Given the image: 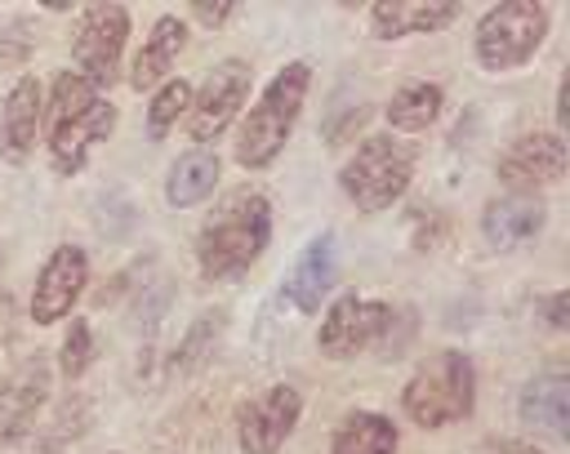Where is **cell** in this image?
<instances>
[{
  "label": "cell",
  "instance_id": "10",
  "mask_svg": "<svg viewBox=\"0 0 570 454\" xmlns=\"http://www.w3.org/2000/svg\"><path fill=\"white\" fill-rule=\"evenodd\" d=\"M298 414H303V396L289 387V383H272L258 401H249V409L240 414V427H236V450L240 454H276L289 432L298 427Z\"/></svg>",
  "mask_w": 570,
  "mask_h": 454
},
{
  "label": "cell",
  "instance_id": "22",
  "mask_svg": "<svg viewBox=\"0 0 570 454\" xmlns=\"http://www.w3.org/2000/svg\"><path fill=\"white\" fill-rule=\"evenodd\" d=\"M441 102H445L441 85H432V80H410V85H401V89L392 93V102H387V125L401 129V134H419V129H428V125L441 116Z\"/></svg>",
  "mask_w": 570,
  "mask_h": 454
},
{
  "label": "cell",
  "instance_id": "12",
  "mask_svg": "<svg viewBox=\"0 0 570 454\" xmlns=\"http://www.w3.org/2000/svg\"><path fill=\"white\" fill-rule=\"evenodd\" d=\"M566 138L561 134H521L503 156H499V178L512 187V191H534V187H548L566 174Z\"/></svg>",
  "mask_w": 570,
  "mask_h": 454
},
{
  "label": "cell",
  "instance_id": "18",
  "mask_svg": "<svg viewBox=\"0 0 570 454\" xmlns=\"http://www.w3.org/2000/svg\"><path fill=\"white\" fill-rule=\"evenodd\" d=\"M183 45H187V22H183V18H174V13L156 18V27H151L147 45H142V49H138V58H134L129 85H134V89H151L156 80H165V76H169V67L178 62Z\"/></svg>",
  "mask_w": 570,
  "mask_h": 454
},
{
  "label": "cell",
  "instance_id": "21",
  "mask_svg": "<svg viewBox=\"0 0 570 454\" xmlns=\"http://www.w3.org/2000/svg\"><path fill=\"white\" fill-rule=\"evenodd\" d=\"M401 432L392 418L374 414V409H352L330 441V454H396Z\"/></svg>",
  "mask_w": 570,
  "mask_h": 454
},
{
  "label": "cell",
  "instance_id": "14",
  "mask_svg": "<svg viewBox=\"0 0 570 454\" xmlns=\"http://www.w3.org/2000/svg\"><path fill=\"white\" fill-rule=\"evenodd\" d=\"M548 223V205L534 191H508L481 209V231L494 249H521Z\"/></svg>",
  "mask_w": 570,
  "mask_h": 454
},
{
  "label": "cell",
  "instance_id": "5",
  "mask_svg": "<svg viewBox=\"0 0 570 454\" xmlns=\"http://www.w3.org/2000/svg\"><path fill=\"white\" fill-rule=\"evenodd\" d=\"M410 178H414V151L401 138H365L338 169L343 196L365 214L401 200Z\"/></svg>",
  "mask_w": 570,
  "mask_h": 454
},
{
  "label": "cell",
  "instance_id": "20",
  "mask_svg": "<svg viewBox=\"0 0 570 454\" xmlns=\"http://www.w3.org/2000/svg\"><path fill=\"white\" fill-rule=\"evenodd\" d=\"M459 18V4H410V0H392V4H374L370 9V27L379 40H396L410 31H441Z\"/></svg>",
  "mask_w": 570,
  "mask_h": 454
},
{
  "label": "cell",
  "instance_id": "2",
  "mask_svg": "<svg viewBox=\"0 0 570 454\" xmlns=\"http://www.w3.org/2000/svg\"><path fill=\"white\" fill-rule=\"evenodd\" d=\"M116 129V107L80 76L62 71L49 89V160L58 174H76L89 151L111 138Z\"/></svg>",
  "mask_w": 570,
  "mask_h": 454
},
{
  "label": "cell",
  "instance_id": "8",
  "mask_svg": "<svg viewBox=\"0 0 570 454\" xmlns=\"http://www.w3.org/2000/svg\"><path fill=\"white\" fill-rule=\"evenodd\" d=\"M249 80H254L249 62H240V58H223V62L200 80V89H191L187 138H191L196 147H205L209 138H218V134L236 120L240 102L249 98Z\"/></svg>",
  "mask_w": 570,
  "mask_h": 454
},
{
  "label": "cell",
  "instance_id": "26",
  "mask_svg": "<svg viewBox=\"0 0 570 454\" xmlns=\"http://www.w3.org/2000/svg\"><path fill=\"white\" fill-rule=\"evenodd\" d=\"M191 13H196L200 22H209V27H218V22H227V18L236 13V4H227V0H218V4H205V0H200V4H191Z\"/></svg>",
  "mask_w": 570,
  "mask_h": 454
},
{
  "label": "cell",
  "instance_id": "13",
  "mask_svg": "<svg viewBox=\"0 0 570 454\" xmlns=\"http://www.w3.org/2000/svg\"><path fill=\"white\" fill-rule=\"evenodd\" d=\"M49 396V361L31 356L22 365L9 369V378L0 383V441H18L31 432L40 405Z\"/></svg>",
  "mask_w": 570,
  "mask_h": 454
},
{
  "label": "cell",
  "instance_id": "11",
  "mask_svg": "<svg viewBox=\"0 0 570 454\" xmlns=\"http://www.w3.org/2000/svg\"><path fill=\"white\" fill-rule=\"evenodd\" d=\"M89 280V258L80 245H58L40 272H36V289H31V320L36 325H53L71 312V303L80 298Z\"/></svg>",
  "mask_w": 570,
  "mask_h": 454
},
{
  "label": "cell",
  "instance_id": "4",
  "mask_svg": "<svg viewBox=\"0 0 570 454\" xmlns=\"http://www.w3.org/2000/svg\"><path fill=\"white\" fill-rule=\"evenodd\" d=\"M401 405L419 427H445V423L468 418L472 405H476V369H472V361L463 352L428 356L410 374V383L401 392Z\"/></svg>",
  "mask_w": 570,
  "mask_h": 454
},
{
  "label": "cell",
  "instance_id": "15",
  "mask_svg": "<svg viewBox=\"0 0 570 454\" xmlns=\"http://www.w3.org/2000/svg\"><path fill=\"white\" fill-rule=\"evenodd\" d=\"M40 120H45L40 80L18 76L9 85V98H4V111H0V156L4 160H27L31 147H36V134H40Z\"/></svg>",
  "mask_w": 570,
  "mask_h": 454
},
{
  "label": "cell",
  "instance_id": "23",
  "mask_svg": "<svg viewBox=\"0 0 570 454\" xmlns=\"http://www.w3.org/2000/svg\"><path fill=\"white\" fill-rule=\"evenodd\" d=\"M191 107V85L178 76V80H165L160 89H156V98L147 102V134L151 138H165V129L183 116Z\"/></svg>",
  "mask_w": 570,
  "mask_h": 454
},
{
  "label": "cell",
  "instance_id": "17",
  "mask_svg": "<svg viewBox=\"0 0 570 454\" xmlns=\"http://www.w3.org/2000/svg\"><path fill=\"white\" fill-rule=\"evenodd\" d=\"M521 423L534 432H548L552 441H570V378L566 374H539L517 396Z\"/></svg>",
  "mask_w": 570,
  "mask_h": 454
},
{
  "label": "cell",
  "instance_id": "7",
  "mask_svg": "<svg viewBox=\"0 0 570 454\" xmlns=\"http://www.w3.org/2000/svg\"><path fill=\"white\" fill-rule=\"evenodd\" d=\"M125 40H129V9L125 4H85L76 18V31H71L76 71L94 89L111 85L120 53H125Z\"/></svg>",
  "mask_w": 570,
  "mask_h": 454
},
{
  "label": "cell",
  "instance_id": "27",
  "mask_svg": "<svg viewBox=\"0 0 570 454\" xmlns=\"http://www.w3.org/2000/svg\"><path fill=\"white\" fill-rule=\"evenodd\" d=\"M494 454H543V450H534V445H521V441H512V445H499Z\"/></svg>",
  "mask_w": 570,
  "mask_h": 454
},
{
  "label": "cell",
  "instance_id": "16",
  "mask_svg": "<svg viewBox=\"0 0 570 454\" xmlns=\"http://www.w3.org/2000/svg\"><path fill=\"white\" fill-rule=\"evenodd\" d=\"M334 276H338L334 236H330V231H325V236H312V240L298 249V258H294V267H289V276H285V298H289L298 312H316L321 298L330 294Z\"/></svg>",
  "mask_w": 570,
  "mask_h": 454
},
{
  "label": "cell",
  "instance_id": "24",
  "mask_svg": "<svg viewBox=\"0 0 570 454\" xmlns=\"http://www.w3.org/2000/svg\"><path fill=\"white\" fill-rule=\"evenodd\" d=\"M89 361H94V334H89V320L76 316L71 329H67V338H62V374L67 378H80L89 369Z\"/></svg>",
  "mask_w": 570,
  "mask_h": 454
},
{
  "label": "cell",
  "instance_id": "3",
  "mask_svg": "<svg viewBox=\"0 0 570 454\" xmlns=\"http://www.w3.org/2000/svg\"><path fill=\"white\" fill-rule=\"evenodd\" d=\"M307 85H312V67H307L303 58L285 62V67L267 80L263 98H258V102L245 111V120H240L236 160H240L245 169H267V165L281 156V147H285V138L294 134V120H298V111H303Z\"/></svg>",
  "mask_w": 570,
  "mask_h": 454
},
{
  "label": "cell",
  "instance_id": "19",
  "mask_svg": "<svg viewBox=\"0 0 570 454\" xmlns=\"http://www.w3.org/2000/svg\"><path fill=\"white\" fill-rule=\"evenodd\" d=\"M218 151L209 147H191L183 151L174 165H169V178H165V200L174 209H187V205H200L205 196H214L218 187Z\"/></svg>",
  "mask_w": 570,
  "mask_h": 454
},
{
  "label": "cell",
  "instance_id": "9",
  "mask_svg": "<svg viewBox=\"0 0 570 454\" xmlns=\"http://www.w3.org/2000/svg\"><path fill=\"white\" fill-rule=\"evenodd\" d=\"M392 307L387 303H374V298H361V294H343L330 303L325 320H321V334H316V347L330 356V361H347L365 347H374L387 329H392Z\"/></svg>",
  "mask_w": 570,
  "mask_h": 454
},
{
  "label": "cell",
  "instance_id": "6",
  "mask_svg": "<svg viewBox=\"0 0 570 454\" xmlns=\"http://www.w3.org/2000/svg\"><path fill=\"white\" fill-rule=\"evenodd\" d=\"M548 36V4L534 0H503L485 9L476 22V58L485 71H512L534 58Z\"/></svg>",
  "mask_w": 570,
  "mask_h": 454
},
{
  "label": "cell",
  "instance_id": "1",
  "mask_svg": "<svg viewBox=\"0 0 570 454\" xmlns=\"http://www.w3.org/2000/svg\"><path fill=\"white\" fill-rule=\"evenodd\" d=\"M272 240V205L263 191L236 187L218 200L196 236V263L205 280H232L258 263Z\"/></svg>",
  "mask_w": 570,
  "mask_h": 454
},
{
  "label": "cell",
  "instance_id": "25",
  "mask_svg": "<svg viewBox=\"0 0 570 454\" xmlns=\"http://www.w3.org/2000/svg\"><path fill=\"white\" fill-rule=\"evenodd\" d=\"M566 307H570V294H566V289H557V294H548V298H543V316H548V325H552V329H566V325H570Z\"/></svg>",
  "mask_w": 570,
  "mask_h": 454
}]
</instances>
